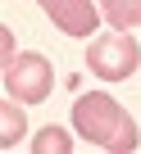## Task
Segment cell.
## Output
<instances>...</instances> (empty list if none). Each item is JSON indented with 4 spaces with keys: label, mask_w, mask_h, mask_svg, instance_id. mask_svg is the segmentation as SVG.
<instances>
[{
    "label": "cell",
    "mask_w": 141,
    "mask_h": 154,
    "mask_svg": "<svg viewBox=\"0 0 141 154\" xmlns=\"http://www.w3.org/2000/svg\"><path fill=\"white\" fill-rule=\"evenodd\" d=\"M68 149H73V136H68L64 127H41V136L32 140V154H68Z\"/></svg>",
    "instance_id": "obj_7"
},
{
    "label": "cell",
    "mask_w": 141,
    "mask_h": 154,
    "mask_svg": "<svg viewBox=\"0 0 141 154\" xmlns=\"http://www.w3.org/2000/svg\"><path fill=\"white\" fill-rule=\"evenodd\" d=\"M73 127L82 131L87 145H96L105 154H132L136 140H141V131L127 118V109L114 95H100V91H87V95L73 100Z\"/></svg>",
    "instance_id": "obj_1"
},
{
    "label": "cell",
    "mask_w": 141,
    "mask_h": 154,
    "mask_svg": "<svg viewBox=\"0 0 141 154\" xmlns=\"http://www.w3.org/2000/svg\"><path fill=\"white\" fill-rule=\"evenodd\" d=\"M5 91H9L14 100H23V104L50 100V91H55V68H50V59L37 54V50L9 59V63H5Z\"/></svg>",
    "instance_id": "obj_3"
},
{
    "label": "cell",
    "mask_w": 141,
    "mask_h": 154,
    "mask_svg": "<svg viewBox=\"0 0 141 154\" xmlns=\"http://www.w3.org/2000/svg\"><path fill=\"white\" fill-rule=\"evenodd\" d=\"M0 127H5V131H0V145H5V149H14V145H18V136L27 131V122H23V109H18V100H14V95L0 104Z\"/></svg>",
    "instance_id": "obj_6"
},
{
    "label": "cell",
    "mask_w": 141,
    "mask_h": 154,
    "mask_svg": "<svg viewBox=\"0 0 141 154\" xmlns=\"http://www.w3.org/2000/svg\"><path fill=\"white\" fill-rule=\"evenodd\" d=\"M100 14L109 27H141V0H100Z\"/></svg>",
    "instance_id": "obj_5"
},
{
    "label": "cell",
    "mask_w": 141,
    "mask_h": 154,
    "mask_svg": "<svg viewBox=\"0 0 141 154\" xmlns=\"http://www.w3.org/2000/svg\"><path fill=\"white\" fill-rule=\"evenodd\" d=\"M87 68L100 77V82H123V77H132V72L141 68V45H136L123 27H114V32H105V36L91 41Z\"/></svg>",
    "instance_id": "obj_2"
},
{
    "label": "cell",
    "mask_w": 141,
    "mask_h": 154,
    "mask_svg": "<svg viewBox=\"0 0 141 154\" xmlns=\"http://www.w3.org/2000/svg\"><path fill=\"white\" fill-rule=\"evenodd\" d=\"M37 5L55 18V27H59L64 36H91V32L100 27L91 0H37Z\"/></svg>",
    "instance_id": "obj_4"
}]
</instances>
